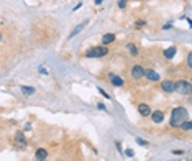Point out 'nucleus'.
Returning <instances> with one entry per match:
<instances>
[{
  "label": "nucleus",
  "mask_w": 192,
  "mask_h": 161,
  "mask_svg": "<svg viewBox=\"0 0 192 161\" xmlns=\"http://www.w3.org/2000/svg\"><path fill=\"white\" fill-rule=\"evenodd\" d=\"M187 120V110L184 107H174L173 112H171V120H169V125L177 128L181 127L182 122H186Z\"/></svg>",
  "instance_id": "1"
},
{
  "label": "nucleus",
  "mask_w": 192,
  "mask_h": 161,
  "mask_svg": "<svg viewBox=\"0 0 192 161\" xmlns=\"http://www.w3.org/2000/svg\"><path fill=\"white\" fill-rule=\"evenodd\" d=\"M105 54H108V50L105 46H95V48H91V50L85 51L87 58H102Z\"/></svg>",
  "instance_id": "2"
},
{
  "label": "nucleus",
  "mask_w": 192,
  "mask_h": 161,
  "mask_svg": "<svg viewBox=\"0 0 192 161\" xmlns=\"http://www.w3.org/2000/svg\"><path fill=\"white\" fill-rule=\"evenodd\" d=\"M176 91L177 92H181V94H184V95H189L190 92H192V86L189 82H187V80H177V82H176Z\"/></svg>",
  "instance_id": "3"
},
{
  "label": "nucleus",
  "mask_w": 192,
  "mask_h": 161,
  "mask_svg": "<svg viewBox=\"0 0 192 161\" xmlns=\"http://www.w3.org/2000/svg\"><path fill=\"white\" fill-rule=\"evenodd\" d=\"M143 76H145V67H143L141 64H135V66L132 67V77L140 80Z\"/></svg>",
  "instance_id": "4"
},
{
  "label": "nucleus",
  "mask_w": 192,
  "mask_h": 161,
  "mask_svg": "<svg viewBox=\"0 0 192 161\" xmlns=\"http://www.w3.org/2000/svg\"><path fill=\"white\" fill-rule=\"evenodd\" d=\"M161 89L164 92H167V94L176 92V82H174V80H163V82H161Z\"/></svg>",
  "instance_id": "5"
},
{
  "label": "nucleus",
  "mask_w": 192,
  "mask_h": 161,
  "mask_svg": "<svg viewBox=\"0 0 192 161\" xmlns=\"http://www.w3.org/2000/svg\"><path fill=\"white\" fill-rule=\"evenodd\" d=\"M15 143H17L18 148L26 146V138L23 136V132H17V133H15Z\"/></svg>",
  "instance_id": "6"
},
{
  "label": "nucleus",
  "mask_w": 192,
  "mask_h": 161,
  "mask_svg": "<svg viewBox=\"0 0 192 161\" xmlns=\"http://www.w3.org/2000/svg\"><path fill=\"white\" fill-rule=\"evenodd\" d=\"M145 77L151 80V82H158L159 80V74L158 72H154L153 69H145Z\"/></svg>",
  "instance_id": "7"
},
{
  "label": "nucleus",
  "mask_w": 192,
  "mask_h": 161,
  "mask_svg": "<svg viewBox=\"0 0 192 161\" xmlns=\"http://www.w3.org/2000/svg\"><path fill=\"white\" fill-rule=\"evenodd\" d=\"M151 118H153V122L154 123H161L163 120H164V114H163L161 110H154V112H151Z\"/></svg>",
  "instance_id": "8"
},
{
  "label": "nucleus",
  "mask_w": 192,
  "mask_h": 161,
  "mask_svg": "<svg viewBox=\"0 0 192 161\" xmlns=\"http://www.w3.org/2000/svg\"><path fill=\"white\" fill-rule=\"evenodd\" d=\"M108 77H110V82L113 84V86H117V87H122L123 86V79L120 77V76H115V74H108Z\"/></svg>",
  "instance_id": "9"
},
{
  "label": "nucleus",
  "mask_w": 192,
  "mask_h": 161,
  "mask_svg": "<svg viewBox=\"0 0 192 161\" xmlns=\"http://www.w3.org/2000/svg\"><path fill=\"white\" fill-rule=\"evenodd\" d=\"M138 112L141 114V117H148L151 114V108H149L148 104H140V105H138Z\"/></svg>",
  "instance_id": "10"
},
{
  "label": "nucleus",
  "mask_w": 192,
  "mask_h": 161,
  "mask_svg": "<svg viewBox=\"0 0 192 161\" xmlns=\"http://www.w3.org/2000/svg\"><path fill=\"white\" fill-rule=\"evenodd\" d=\"M113 41H115V35L113 33H107V35L102 36V46H107V45H110V43H113Z\"/></svg>",
  "instance_id": "11"
},
{
  "label": "nucleus",
  "mask_w": 192,
  "mask_h": 161,
  "mask_svg": "<svg viewBox=\"0 0 192 161\" xmlns=\"http://www.w3.org/2000/svg\"><path fill=\"white\" fill-rule=\"evenodd\" d=\"M35 158L39 159V161H44V159L48 158V151L44 150V148H38V150H36V153H35Z\"/></svg>",
  "instance_id": "12"
},
{
  "label": "nucleus",
  "mask_w": 192,
  "mask_h": 161,
  "mask_svg": "<svg viewBox=\"0 0 192 161\" xmlns=\"http://www.w3.org/2000/svg\"><path fill=\"white\" fill-rule=\"evenodd\" d=\"M176 51H177V50H176V46H171V48H167V50H164V53H163V54H164L166 59H173L174 54H176Z\"/></svg>",
  "instance_id": "13"
},
{
  "label": "nucleus",
  "mask_w": 192,
  "mask_h": 161,
  "mask_svg": "<svg viewBox=\"0 0 192 161\" xmlns=\"http://www.w3.org/2000/svg\"><path fill=\"white\" fill-rule=\"evenodd\" d=\"M22 92L26 95H33L35 94V89L33 87H28V86H22Z\"/></svg>",
  "instance_id": "14"
},
{
  "label": "nucleus",
  "mask_w": 192,
  "mask_h": 161,
  "mask_svg": "<svg viewBox=\"0 0 192 161\" xmlns=\"http://www.w3.org/2000/svg\"><path fill=\"white\" fill-rule=\"evenodd\" d=\"M181 128H182V130H186V132H189L190 128H192V122H190V120H186V122H182V123H181Z\"/></svg>",
  "instance_id": "15"
},
{
  "label": "nucleus",
  "mask_w": 192,
  "mask_h": 161,
  "mask_svg": "<svg viewBox=\"0 0 192 161\" xmlns=\"http://www.w3.org/2000/svg\"><path fill=\"white\" fill-rule=\"evenodd\" d=\"M85 25H87V22H82V23H81V25H77V26H76V30H74V31H72V33H71V38H72V36H74V35H77V33H79V31L82 30V28H84Z\"/></svg>",
  "instance_id": "16"
},
{
  "label": "nucleus",
  "mask_w": 192,
  "mask_h": 161,
  "mask_svg": "<svg viewBox=\"0 0 192 161\" xmlns=\"http://www.w3.org/2000/svg\"><path fill=\"white\" fill-rule=\"evenodd\" d=\"M128 50H130V53H132V56H138V50H136V46H135V45H132V43H130V45H128Z\"/></svg>",
  "instance_id": "17"
},
{
  "label": "nucleus",
  "mask_w": 192,
  "mask_h": 161,
  "mask_svg": "<svg viewBox=\"0 0 192 161\" xmlns=\"http://www.w3.org/2000/svg\"><path fill=\"white\" fill-rule=\"evenodd\" d=\"M187 66L192 67V54H187Z\"/></svg>",
  "instance_id": "18"
},
{
  "label": "nucleus",
  "mask_w": 192,
  "mask_h": 161,
  "mask_svg": "<svg viewBox=\"0 0 192 161\" xmlns=\"http://www.w3.org/2000/svg\"><path fill=\"white\" fill-rule=\"evenodd\" d=\"M118 7H120V9H125L126 7V0H120V2H118Z\"/></svg>",
  "instance_id": "19"
},
{
  "label": "nucleus",
  "mask_w": 192,
  "mask_h": 161,
  "mask_svg": "<svg viewBox=\"0 0 192 161\" xmlns=\"http://www.w3.org/2000/svg\"><path fill=\"white\" fill-rule=\"evenodd\" d=\"M136 143H138V145H148V142H146V140H141V138H136Z\"/></svg>",
  "instance_id": "20"
},
{
  "label": "nucleus",
  "mask_w": 192,
  "mask_h": 161,
  "mask_svg": "<svg viewBox=\"0 0 192 161\" xmlns=\"http://www.w3.org/2000/svg\"><path fill=\"white\" fill-rule=\"evenodd\" d=\"M99 92H100V94H102V95H104V97H107V99H108V97H110V95H108V94H107V92H105V91H104V89H100V87H99Z\"/></svg>",
  "instance_id": "21"
},
{
  "label": "nucleus",
  "mask_w": 192,
  "mask_h": 161,
  "mask_svg": "<svg viewBox=\"0 0 192 161\" xmlns=\"http://www.w3.org/2000/svg\"><path fill=\"white\" fill-rule=\"evenodd\" d=\"M145 25H146V23L143 22V20H138V22H136V26H145Z\"/></svg>",
  "instance_id": "22"
},
{
  "label": "nucleus",
  "mask_w": 192,
  "mask_h": 161,
  "mask_svg": "<svg viewBox=\"0 0 192 161\" xmlns=\"http://www.w3.org/2000/svg\"><path fill=\"white\" fill-rule=\"evenodd\" d=\"M97 107H99V108H100V110H107V107H105V105H104V104H99V105H97Z\"/></svg>",
  "instance_id": "23"
},
{
  "label": "nucleus",
  "mask_w": 192,
  "mask_h": 161,
  "mask_svg": "<svg viewBox=\"0 0 192 161\" xmlns=\"http://www.w3.org/2000/svg\"><path fill=\"white\" fill-rule=\"evenodd\" d=\"M182 153H184L182 150H174V155H182Z\"/></svg>",
  "instance_id": "24"
},
{
  "label": "nucleus",
  "mask_w": 192,
  "mask_h": 161,
  "mask_svg": "<svg viewBox=\"0 0 192 161\" xmlns=\"http://www.w3.org/2000/svg\"><path fill=\"white\" fill-rule=\"evenodd\" d=\"M39 72H41V74H48V72H46V69H44V67H39Z\"/></svg>",
  "instance_id": "25"
},
{
  "label": "nucleus",
  "mask_w": 192,
  "mask_h": 161,
  "mask_svg": "<svg viewBox=\"0 0 192 161\" xmlns=\"http://www.w3.org/2000/svg\"><path fill=\"white\" fill-rule=\"evenodd\" d=\"M169 28H171V23H167V25L163 26V30H169Z\"/></svg>",
  "instance_id": "26"
},
{
  "label": "nucleus",
  "mask_w": 192,
  "mask_h": 161,
  "mask_svg": "<svg viewBox=\"0 0 192 161\" xmlns=\"http://www.w3.org/2000/svg\"><path fill=\"white\" fill-rule=\"evenodd\" d=\"M126 155H128V156H133V150H126Z\"/></svg>",
  "instance_id": "27"
},
{
  "label": "nucleus",
  "mask_w": 192,
  "mask_h": 161,
  "mask_svg": "<svg viewBox=\"0 0 192 161\" xmlns=\"http://www.w3.org/2000/svg\"><path fill=\"white\" fill-rule=\"evenodd\" d=\"M102 2H104V0H95V3H97V5H100Z\"/></svg>",
  "instance_id": "28"
},
{
  "label": "nucleus",
  "mask_w": 192,
  "mask_h": 161,
  "mask_svg": "<svg viewBox=\"0 0 192 161\" xmlns=\"http://www.w3.org/2000/svg\"><path fill=\"white\" fill-rule=\"evenodd\" d=\"M0 39H2V35H0Z\"/></svg>",
  "instance_id": "29"
},
{
  "label": "nucleus",
  "mask_w": 192,
  "mask_h": 161,
  "mask_svg": "<svg viewBox=\"0 0 192 161\" xmlns=\"http://www.w3.org/2000/svg\"><path fill=\"white\" fill-rule=\"evenodd\" d=\"M35 161H39V159H35Z\"/></svg>",
  "instance_id": "30"
}]
</instances>
